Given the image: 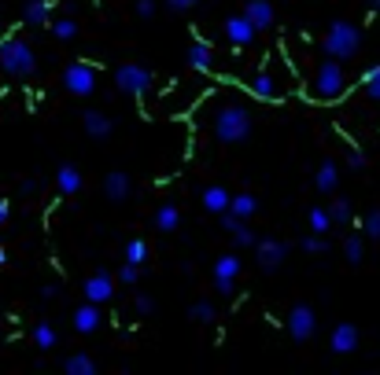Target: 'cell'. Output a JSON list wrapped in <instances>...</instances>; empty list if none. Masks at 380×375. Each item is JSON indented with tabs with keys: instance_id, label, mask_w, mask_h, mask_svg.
Segmentation results:
<instances>
[{
	"instance_id": "obj_1",
	"label": "cell",
	"mask_w": 380,
	"mask_h": 375,
	"mask_svg": "<svg viewBox=\"0 0 380 375\" xmlns=\"http://www.w3.org/2000/svg\"><path fill=\"white\" fill-rule=\"evenodd\" d=\"M210 129H215L218 144H244L251 137V129H255V115H251V107H244V103H222L215 110Z\"/></svg>"
},
{
	"instance_id": "obj_2",
	"label": "cell",
	"mask_w": 380,
	"mask_h": 375,
	"mask_svg": "<svg viewBox=\"0 0 380 375\" xmlns=\"http://www.w3.org/2000/svg\"><path fill=\"white\" fill-rule=\"evenodd\" d=\"M0 74L11 78V81H30L37 74V56L23 37L0 41Z\"/></svg>"
},
{
	"instance_id": "obj_3",
	"label": "cell",
	"mask_w": 380,
	"mask_h": 375,
	"mask_svg": "<svg viewBox=\"0 0 380 375\" xmlns=\"http://www.w3.org/2000/svg\"><path fill=\"white\" fill-rule=\"evenodd\" d=\"M310 93H314V100H322V103L344 100V96H347V70H344V63L325 56V59L318 63V70H314Z\"/></svg>"
},
{
	"instance_id": "obj_4",
	"label": "cell",
	"mask_w": 380,
	"mask_h": 375,
	"mask_svg": "<svg viewBox=\"0 0 380 375\" xmlns=\"http://www.w3.org/2000/svg\"><path fill=\"white\" fill-rule=\"evenodd\" d=\"M358 48H362V30L354 26V22H347V19H336V22H329V30H325V37H322V52L329 56V59H354L358 56Z\"/></svg>"
},
{
	"instance_id": "obj_5",
	"label": "cell",
	"mask_w": 380,
	"mask_h": 375,
	"mask_svg": "<svg viewBox=\"0 0 380 375\" xmlns=\"http://www.w3.org/2000/svg\"><path fill=\"white\" fill-rule=\"evenodd\" d=\"M115 88L122 96H133V100H140V96H148L155 88V74L148 70L144 63H122V66H115Z\"/></svg>"
},
{
	"instance_id": "obj_6",
	"label": "cell",
	"mask_w": 380,
	"mask_h": 375,
	"mask_svg": "<svg viewBox=\"0 0 380 375\" xmlns=\"http://www.w3.org/2000/svg\"><path fill=\"white\" fill-rule=\"evenodd\" d=\"M96 85H100V78H96V70L89 63H81V59H74V63H67L63 66V88H67L71 96H93L96 93Z\"/></svg>"
},
{
	"instance_id": "obj_7",
	"label": "cell",
	"mask_w": 380,
	"mask_h": 375,
	"mask_svg": "<svg viewBox=\"0 0 380 375\" xmlns=\"http://www.w3.org/2000/svg\"><path fill=\"white\" fill-rule=\"evenodd\" d=\"M288 243L284 239H273V236H266V239H259L255 243V261H259V269L262 273H277L281 265L288 261Z\"/></svg>"
},
{
	"instance_id": "obj_8",
	"label": "cell",
	"mask_w": 380,
	"mask_h": 375,
	"mask_svg": "<svg viewBox=\"0 0 380 375\" xmlns=\"http://www.w3.org/2000/svg\"><path fill=\"white\" fill-rule=\"evenodd\" d=\"M288 335L295 342H310L314 335H318V313H314L310 305H292V313H288Z\"/></svg>"
},
{
	"instance_id": "obj_9",
	"label": "cell",
	"mask_w": 380,
	"mask_h": 375,
	"mask_svg": "<svg viewBox=\"0 0 380 375\" xmlns=\"http://www.w3.org/2000/svg\"><path fill=\"white\" fill-rule=\"evenodd\" d=\"M115 276L111 273H103V269H96L89 280H86V287H81V295H86V302H96V305H103V302H111L115 298Z\"/></svg>"
},
{
	"instance_id": "obj_10",
	"label": "cell",
	"mask_w": 380,
	"mask_h": 375,
	"mask_svg": "<svg viewBox=\"0 0 380 375\" xmlns=\"http://www.w3.org/2000/svg\"><path fill=\"white\" fill-rule=\"evenodd\" d=\"M255 37H259V30L251 26V19H247L244 11L225 19V41H229V44H237V48H247V44L255 41Z\"/></svg>"
},
{
	"instance_id": "obj_11",
	"label": "cell",
	"mask_w": 380,
	"mask_h": 375,
	"mask_svg": "<svg viewBox=\"0 0 380 375\" xmlns=\"http://www.w3.org/2000/svg\"><path fill=\"white\" fill-rule=\"evenodd\" d=\"M81 129H86V137H93V140H108L115 132V118L108 115V110L89 107L86 115H81Z\"/></svg>"
},
{
	"instance_id": "obj_12",
	"label": "cell",
	"mask_w": 380,
	"mask_h": 375,
	"mask_svg": "<svg viewBox=\"0 0 380 375\" xmlns=\"http://www.w3.org/2000/svg\"><path fill=\"white\" fill-rule=\"evenodd\" d=\"M71 324H74V331H78V335H93V331H100V324H103L100 305H96V302L78 305V309H74V317H71Z\"/></svg>"
},
{
	"instance_id": "obj_13",
	"label": "cell",
	"mask_w": 380,
	"mask_h": 375,
	"mask_svg": "<svg viewBox=\"0 0 380 375\" xmlns=\"http://www.w3.org/2000/svg\"><path fill=\"white\" fill-rule=\"evenodd\" d=\"M103 195H108L111 203H125V199L133 195V181H130V173L111 169L108 176H103Z\"/></svg>"
},
{
	"instance_id": "obj_14",
	"label": "cell",
	"mask_w": 380,
	"mask_h": 375,
	"mask_svg": "<svg viewBox=\"0 0 380 375\" xmlns=\"http://www.w3.org/2000/svg\"><path fill=\"white\" fill-rule=\"evenodd\" d=\"M244 15L251 19V26H255L259 33L269 30L273 22H277V11H273L269 0H244Z\"/></svg>"
},
{
	"instance_id": "obj_15",
	"label": "cell",
	"mask_w": 380,
	"mask_h": 375,
	"mask_svg": "<svg viewBox=\"0 0 380 375\" xmlns=\"http://www.w3.org/2000/svg\"><path fill=\"white\" fill-rule=\"evenodd\" d=\"M329 349L340 353V357L354 353V349H358V327H354V324H336L332 335H329Z\"/></svg>"
},
{
	"instance_id": "obj_16",
	"label": "cell",
	"mask_w": 380,
	"mask_h": 375,
	"mask_svg": "<svg viewBox=\"0 0 380 375\" xmlns=\"http://www.w3.org/2000/svg\"><path fill=\"white\" fill-rule=\"evenodd\" d=\"M247 88H251V96H259V100H281V96H284L281 81L273 78L269 70H259V74H251Z\"/></svg>"
},
{
	"instance_id": "obj_17",
	"label": "cell",
	"mask_w": 380,
	"mask_h": 375,
	"mask_svg": "<svg viewBox=\"0 0 380 375\" xmlns=\"http://www.w3.org/2000/svg\"><path fill=\"white\" fill-rule=\"evenodd\" d=\"M56 0H23V22L26 26H52Z\"/></svg>"
},
{
	"instance_id": "obj_18",
	"label": "cell",
	"mask_w": 380,
	"mask_h": 375,
	"mask_svg": "<svg viewBox=\"0 0 380 375\" xmlns=\"http://www.w3.org/2000/svg\"><path fill=\"white\" fill-rule=\"evenodd\" d=\"M185 63L192 66V70H200V74H210V66H215V48H210L207 41H192L188 52H185Z\"/></svg>"
},
{
	"instance_id": "obj_19",
	"label": "cell",
	"mask_w": 380,
	"mask_h": 375,
	"mask_svg": "<svg viewBox=\"0 0 380 375\" xmlns=\"http://www.w3.org/2000/svg\"><path fill=\"white\" fill-rule=\"evenodd\" d=\"M200 203H203V210H207V213H225V210H229V203H233V195H229L222 184H210V188H203Z\"/></svg>"
},
{
	"instance_id": "obj_20",
	"label": "cell",
	"mask_w": 380,
	"mask_h": 375,
	"mask_svg": "<svg viewBox=\"0 0 380 375\" xmlns=\"http://www.w3.org/2000/svg\"><path fill=\"white\" fill-rule=\"evenodd\" d=\"M56 184H59V191H63V195H78L81 188H86V181H81V169H78V166H71V162L56 169Z\"/></svg>"
},
{
	"instance_id": "obj_21",
	"label": "cell",
	"mask_w": 380,
	"mask_h": 375,
	"mask_svg": "<svg viewBox=\"0 0 380 375\" xmlns=\"http://www.w3.org/2000/svg\"><path fill=\"white\" fill-rule=\"evenodd\" d=\"M155 228H159V232H178V228H181V206H178V203L155 206Z\"/></svg>"
},
{
	"instance_id": "obj_22",
	"label": "cell",
	"mask_w": 380,
	"mask_h": 375,
	"mask_svg": "<svg viewBox=\"0 0 380 375\" xmlns=\"http://www.w3.org/2000/svg\"><path fill=\"white\" fill-rule=\"evenodd\" d=\"M63 375H96L93 353H71V357L63 361Z\"/></svg>"
},
{
	"instance_id": "obj_23",
	"label": "cell",
	"mask_w": 380,
	"mask_h": 375,
	"mask_svg": "<svg viewBox=\"0 0 380 375\" xmlns=\"http://www.w3.org/2000/svg\"><path fill=\"white\" fill-rule=\"evenodd\" d=\"M210 276L215 280H237L240 276V254H222L215 265H210Z\"/></svg>"
},
{
	"instance_id": "obj_24",
	"label": "cell",
	"mask_w": 380,
	"mask_h": 375,
	"mask_svg": "<svg viewBox=\"0 0 380 375\" xmlns=\"http://www.w3.org/2000/svg\"><path fill=\"white\" fill-rule=\"evenodd\" d=\"M336 184H340V166H336V162H322L318 176H314V188H318V191H336Z\"/></svg>"
},
{
	"instance_id": "obj_25",
	"label": "cell",
	"mask_w": 380,
	"mask_h": 375,
	"mask_svg": "<svg viewBox=\"0 0 380 375\" xmlns=\"http://www.w3.org/2000/svg\"><path fill=\"white\" fill-rule=\"evenodd\" d=\"M229 210H233L240 221H247V217H255V213H259V199L251 195V191H240V195H233V203H229Z\"/></svg>"
},
{
	"instance_id": "obj_26",
	"label": "cell",
	"mask_w": 380,
	"mask_h": 375,
	"mask_svg": "<svg viewBox=\"0 0 380 375\" xmlns=\"http://www.w3.org/2000/svg\"><path fill=\"white\" fill-rule=\"evenodd\" d=\"M52 37H56V41H74V37H78V22H74L71 15L52 19Z\"/></svg>"
},
{
	"instance_id": "obj_27",
	"label": "cell",
	"mask_w": 380,
	"mask_h": 375,
	"mask_svg": "<svg viewBox=\"0 0 380 375\" xmlns=\"http://www.w3.org/2000/svg\"><path fill=\"white\" fill-rule=\"evenodd\" d=\"M122 261L144 265V261H148V243H144V239H125V247H122Z\"/></svg>"
},
{
	"instance_id": "obj_28",
	"label": "cell",
	"mask_w": 380,
	"mask_h": 375,
	"mask_svg": "<svg viewBox=\"0 0 380 375\" xmlns=\"http://www.w3.org/2000/svg\"><path fill=\"white\" fill-rule=\"evenodd\" d=\"M307 225H310V232L325 236V232L332 228V217H329V210H325V206H314V210L307 213Z\"/></svg>"
},
{
	"instance_id": "obj_29",
	"label": "cell",
	"mask_w": 380,
	"mask_h": 375,
	"mask_svg": "<svg viewBox=\"0 0 380 375\" xmlns=\"http://www.w3.org/2000/svg\"><path fill=\"white\" fill-rule=\"evenodd\" d=\"M56 342H59V335H56L52 324H34V346L37 349H52Z\"/></svg>"
},
{
	"instance_id": "obj_30",
	"label": "cell",
	"mask_w": 380,
	"mask_h": 375,
	"mask_svg": "<svg viewBox=\"0 0 380 375\" xmlns=\"http://www.w3.org/2000/svg\"><path fill=\"white\" fill-rule=\"evenodd\" d=\"M344 258L351 261V265H358L366 258V243H362V236H347L344 239Z\"/></svg>"
},
{
	"instance_id": "obj_31",
	"label": "cell",
	"mask_w": 380,
	"mask_h": 375,
	"mask_svg": "<svg viewBox=\"0 0 380 375\" xmlns=\"http://www.w3.org/2000/svg\"><path fill=\"white\" fill-rule=\"evenodd\" d=\"M329 217H332V225H347V221H351V199H332V203H329Z\"/></svg>"
},
{
	"instance_id": "obj_32",
	"label": "cell",
	"mask_w": 380,
	"mask_h": 375,
	"mask_svg": "<svg viewBox=\"0 0 380 375\" xmlns=\"http://www.w3.org/2000/svg\"><path fill=\"white\" fill-rule=\"evenodd\" d=\"M188 317L200 320V324H215L218 320V309H215V302H196L192 309H188Z\"/></svg>"
},
{
	"instance_id": "obj_33",
	"label": "cell",
	"mask_w": 380,
	"mask_h": 375,
	"mask_svg": "<svg viewBox=\"0 0 380 375\" xmlns=\"http://www.w3.org/2000/svg\"><path fill=\"white\" fill-rule=\"evenodd\" d=\"M229 236H233V243H237V250H247V247H251V250H255V243H259V239H255V232H251V228L244 225V221H240V225H237L233 232H229Z\"/></svg>"
},
{
	"instance_id": "obj_34",
	"label": "cell",
	"mask_w": 380,
	"mask_h": 375,
	"mask_svg": "<svg viewBox=\"0 0 380 375\" xmlns=\"http://www.w3.org/2000/svg\"><path fill=\"white\" fill-rule=\"evenodd\" d=\"M362 88H366V96L380 103V66H373V70H366L362 78Z\"/></svg>"
},
{
	"instance_id": "obj_35",
	"label": "cell",
	"mask_w": 380,
	"mask_h": 375,
	"mask_svg": "<svg viewBox=\"0 0 380 375\" xmlns=\"http://www.w3.org/2000/svg\"><path fill=\"white\" fill-rule=\"evenodd\" d=\"M118 280H122L125 287L140 283V265H133V261H122V269H118Z\"/></svg>"
},
{
	"instance_id": "obj_36",
	"label": "cell",
	"mask_w": 380,
	"mask_h": 375,
	"mask_svg": "<svg viewBox=\"0 0 380 375\" xmlns=\"http://www.w3.org/2000/svg\"><path fill=\"white\" fill-rule=\"evenodd\" d=\"M163 8H166V11H174V15H185V11L200 8V0H163Z\"/></svg>"
},
{
	"instance_id": "obj_37",
	"label": "cell",
	"mask_w": 380,
	"mask_h": 375,
	"mask_svg": "<svg viewBox=\"0 0 380 375\" xmlns=\"http://www.w3.org/2000/svg\"><path fill=\"white\" fill-rule=\"evenodd\" d=\"M303 250H307V254H325V250H329V243H325L318 232H314V236L303 239Z\"/></svg>"
},
{
	"instance_id": "obj_38",
	"label": "cell",
	"mask_w": 380,
	"mask_h": 375,
	"mask_svg": "<svg viewBox=\"0 0 380 375\" xmlns=\"http://www.w3.org/2000/svg\"><path fill=\"white\" fill-rule=\"evenodd\" d=\"M362 228H366V236L380 239V210H369V213H366V221H362Z\"/></svg>"
},
{
	"instance_id": "obj_39",
	"label": "cell",
	"mask_w": 380,
	"mask_h": 375,
	"mask_svg": "<svg viewBox=\"0 0 380 375\" xmlns=\"http://www.w3.org/2000/svg\"><path fill=\"white\" fill-rule=\"evenodd\" d=\"M133 11H137V19H152L159 11V0H137Z\"/></svg>"
},
{
	"instance_id": "obj_40",
	"label": "cell",
	"mask_w": 380,
	"mask_h": 375,
	"mask_svg": "<svg viewBox=\"0 0 380 375\" xmlns=\"http://www.w3.org/2000/svg\"><path fill=\"white\" fill-rule=\"evenodd\" d=\"M133 305H137V313H140V317L155 313V298H148V295H137V302H133Z\"/></svg>"
},
{
	"instance_id": "obj_41",
	"label": "cell",
	"mask_w": 380,
	"mask_h": 375,
	"mask_svg": "<svg viewBox=\"0 0 380 375\" xmlns=\"http://www.w3.org/2000/svg\"><path fill=\"white\" fill-rule=\"evenodd\" d=\"M37 188H41L37 176H26V181H19V195H37Z\"/></svg>"
},
{
	"instance_id": "obj_42",
	"label": "cell",
	"mask_w": 380,
	"mask_h": 375,
	"mask_svg": "<svg viewBox=\"0 0 380 375\" xmlns=\"http://www.w3.org/2000/svg\"><path fill=\"white\" fill-rule=\"evenodd\" d=\"M347 166H351V169H366V154H362V151H351V154H347Z\"/></svg>"
},
{
	"instance_id": "obj_43",
	"label": "cell",
	"mask_w": 380,
	"mask_h": 375,
	"mask_svg": "<svg viewBox=\"0 0 380 375\" xmlns=\"http://www.w3.org/2000/svg\"><path fill=\"white\" fill-rule=\"evenodd\" d=\"M233 287H237V280H215V291H218V295H225V298L233 295Z\"/></svg>"
},
{
	"instance_id": "obj_44",
	"label": "cell",
	"mask_w": 380,
	"mask_h": 375,
	"mask_svg": "<svg viewBox=\"0 0 380 375\" xmlns=\"http://www.w3.org/2000/svg\"><path fill=\"white\" fill-rule=\"evenodd\" d=\"M11 217V206H8V199L4 195H0V228H4V221Z\"/></svg>"
},
{
	"instance_id": "obj_45",
	"label": "cell",
	"mask_w": 380,
	"mask_h": 375,
	"mask_svg": "<svg viewBox=\"0 0 380 375\" xmlns=\"http://www.w3.org/2000/svg\"><path fill=\"white\" fill-rule=\"evenodd\" d=\"M59 295V283H45L41 287V298H56Z\"/></svg>"
},
{
	"instance_id": "obj_46",
	"label": "cell",
	"mask_w": 380,
	"mask_h": 375,
	"mask_svg": "<svg viewBox=\"0 0 380 375\" xmlns=\"http://www.w3.org/2000/svg\"><path fill=\"white\" fill-rule=\"evenodd\" d=\"M0 265H8V250L4 247H0Z\"/></svg>"
},
{
	"instance_id": "obj_47",
	"label": "cell",
	"mask_w": 380,
	"mask_h": 375,
	"mask_svg": "<svg viewBox=\"0 0 380 375\" xmlns=\"http://www.w3.org/2000/svg\"><path fill=\"white\" fill-rule=\"evenodd\" d=\"M369 8H373V11L380 15V0H369Z\"/></svg>"
}]
</instances>
